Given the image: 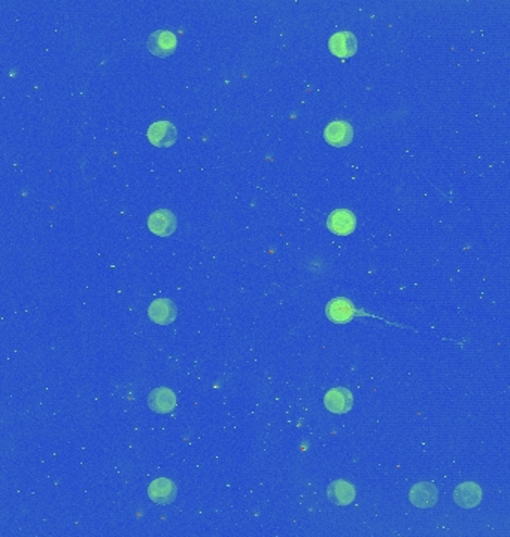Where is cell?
<instances>
[{"instance_id": "obj_6", "label": "cell", "mask_w": 510, "mask_h": 537, "mask_svg": "<svg viewBox=\"0 0 510 537\" xmlns=\"http://www.w3.org/2000/svg\"><path fill=\"white\" fill-rule=\"evenodd\" d=\"M326 407L333 414H346L353 409L354 405V396L348 388H331L327 391L324 397Z\"/></svg>"}, {"instance_id": "obj_14", "label": "cell", "mask_w": 510, "mask_h": 537, "mask_svg": "<svg viewBox=\"0 0 510 537\" xmlns=\"http://www.w3.org/2000/svg\"><path fill=\"white\" fill-rule=\"evenodd\" d=\"M355 496L357 491L354 485L343 479L333 481L327 488V497L338 506H348L355 500Z\"/></svg>"}, {"instance_id": "obj_1", "label": "cell", "mask_w": 510, "mask_h": 537, "mask_svg": "<svg viewBox=\"0 0 510 537\" xmlns=\"http://www.w3.org/2000/svg\"><path fill=\"white\" fill-rule=\"evenodd\" d=\"M147 137L157 148H169L175 144V142H177L178 130L177 127H175V124L170 121H166V120L155 121L148 127Z\"/></svg>"}, {"instance_id": "obj_5", "label": "cell", "mask_w": 510, "mask_h": 537, "mask_svg": "<svg viewBox=\"0 0 510 537\" xmlns=\"http://www.w3.org/2000/svg\"><path fill=\"white\" fill-rule=\"evenodd\" d=\"M148 317L152 323L169 325L178 317V309L170 298H157L148 308Z\"/></svg>"}, {"instance_id": "obj_3", "label": "cell", "mask_w": 510, "mask_h": 537, "mask_svg": "<svg viewBox=\"0 0 510 537\" xmlns=\"http://www.w3.org/2000/svg\"><path fill=\"white\" fill-rule=\"evenodd\" d=\"M178 39L169 30H157L148 38V50L155 57H169L175 53Z\"/></svg>"}, {"instance_id": "obj_10", "label": "cell", "mask_w": 510, "mask_h": 537, "mask_svg": "<svg viewBox=\"0 0 510 537\" xmlns=\"http://www.w3.org/2000/svg\"><path fill=\"white\" fill-rule=\"evenodd\" d=\"M327 227L334 234L346 236L355 230L357 218L354 212H350L349 209H336L328 215Z\"/></svg>"}, {"instance_id": "obj_9", "label": "cell", "mask_w": 510, "mask_h": 537, "mask_svg": "<svg viewBox=\"0 0 510 537\" xmlns=\"http://www.w3.org/2000/svg\"><path fill=\"white\" fill-rule=\"evenodd\" d=\"M482 497H484L482 488L476 482L459 484L454 489V501L459 508H464V509L476 508L477 504L482 501Z\"/></svg>"}, {"instance_id": "obj_4", "label": "cell", "mask_w": 510, "mask_h": 537, "mask_svg": "<svg viewBox=\"0 0 510 537\" xmlns=\"http://www.w3.org/2000/svg\"><path fill=\"white\" fill-rule=\"evenodd\" d=\"M409 500L413 506L420 509L433 508L439 500L437 486L432 482H418L410 488Z\"/></svg>"}, {"instance_id": "obj_12", "label": "cell", "mask_w": 510, "mask_h": 537, "mask_svg": "<svg viewBox=\"0 0 510 537\" xmlns=\"http://www.w3.org/2000/svg\"><path fill=\"white\" fill-rule=\"evenodd\" d=\"M177 396L170 388L160 387L151 391L148 396V406L155 414H170L177 407Z\"/></svg>"}, {"instance_id": "obj_8", "label": "cell", "mask_w": 510, "mask_h": 537, "mask_svg": "<svg viewBox=\"0 0 510 537\" xmlns=\"http://www.w3.org/2000/svg\"><path fill=\"white\" fill-rule=\"evenodd\" d=\"M324 137L333 147H346L354 137V129L348 121L338 120L327 125L324 130Z\"/></svg>"}, {"instance_id": "obj_11", "label": "cell", "mask_w": 510, "mask_h": 537, "mask_svg": "<svg viewBox=\"0 0 510 537\" xmlns=\"http://www.w3.org/2000/svg\"><path fill=\"white\" fill-rule=\"evenodd\" d=\"M326 313L330 321L336 324H345L355 317L357 311L350 300L345 297H336L328 302L326 308Z\"/></svg>"}, {"instance_id": "obj_2", "label": "cell", "mask_w": 510, "mask_h": 537, "mask_svg": "<svg viewBox=\"0 0 510 537\" xmlns=\"http://www.w3.org/2000/svg\"><path fill=\"white\" fill-rule=\"evenodd\" d=\"M147 224L151 233L162 236V238H166V236H170L172 233H175V230H177L178 221L172 211L157 209L148 217Z\"/></svg>"}, {"instance_id": "obj_13", "label": "cell", "mask_w": 510, "mask_h": 537, "mask_svg": "<svg viewBox=\"0 0 510 537\" xmlns=\"http://www.w3.org/2000/svg\"><path fill=\"white\" fill-rule=\"evenodd\" d=\"M177 485L167 478H158L148 486V497L157 504H169L177 499Z\"/></svg>"}, {"instance_id": "obj_7", "label": "cell", "mask_w": 510, "mask_h": 537, "mask_svg": "<svg viewBox=\"0 0 510 537\" xmlns=\"http://www.w3.org/2000/svg\"><path fill=\"white\" fill-rule=\"evenodd\" d=\"M330 51L340 58L354 56L358 48V41L353 31H338L328 41Z\"/></svg>"}]
</instances>
